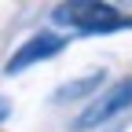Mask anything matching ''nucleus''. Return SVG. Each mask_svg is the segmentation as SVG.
<instances>
[{
    "label": "nucleus",
    "instance_id": "3",
    "mask_svg": "<svg viewBox=\"0 0 132 132\" xmlns=\"http://www.w3.org/2000/svg\"><path fill=\"white\" fill-rule=\"evenodd\" d=\"M62 48H66V37H59V33H37V37H29V40L19 48V52L7 59V66H4V70H7V73H22L26 66L52 59L55 52H62Z\"/></svg>",
    "mask_w": 132,
    "mask_h": 132
},
{
    "label": "nucleus",
    "instance_id": "2",
    "mask_svg": "<svg viewBox=\"0 0 132 132\" xmlns=\"http://www.w3.org/2000/svg\"><path fill=\"white\" fill-rule=\"evenodd\" d=\"M125 106H132V81H121V85H114L103 99L88 103V110L77 118V128H95V125H103L110 118H118Z\"/></svg>",
    "mask_w": 132,
    "mask_h": 132
},
{
    "label": "nucleus",
    "instance_id": "4",
    "mask_svg": "<svg viewBox=\"0 0 132 132\" xmlns=\"http://www.w3.org/2000/svg\"><path fill=\"white\" fill-rule=\"evenodd\" d=\"M99 81H103V73H95V77H88V81H81V85H73V88H62L59 99H77V95H85V92L99 88Z\"/></svg>",
    "mask_w": 132,
    "mask_h": 132
},
{
    "label": "nucleus",
    "instance_id": "1",
    "mask_svg": "<svg viewBox=\"0 0 132 132\" xmlns=\"http://www.w3.org/2000/svg\"><path fill=\"white\" fill-rule=\"evenodd\" d=\"M55 22L59 26H73L81 33H118L128 29L132 19L121 15L110 4H95V0H73V4H59L55 7Z\"/></svg>",
    "mask_w": 132,
    "mask_h": 132
},
{
    "label": "nucleus",
    "instance_id": "5",
    "mask_svg": "<svg viewBox=\"0 0 132 132\" xmlns=\"http://www.w3.org/2000/svg\"><path fill=\"white\" fill-rule=\"evenodd\" d=\"M7 110H11V103H7V99H0V121L7 118Z\"/></svg>",
    "mask_w": 132,
    "mask_h": 132
}]
</instances>
